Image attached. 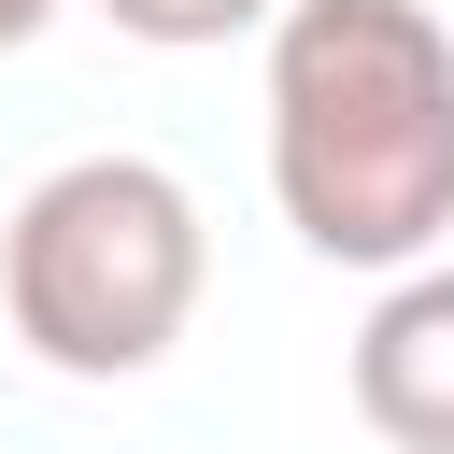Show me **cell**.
Instances as JSON below:
<instances>
[{
  "mask_svg": "<svg viewBox=\"0 0 454 454\" xmlns=\"http://www.w3.org/2000/svg\"><path fill=\"white\" fill-rule=\"evenodd\" d=\"M128 43H156V57H213V43H270V14L284 0H99Z\"/></svg>",
  "mask_w": 454,
  "mask_h": 454,
  "instance_id": "cell-4",
  "label": "cell"
},
{
  "mask_svg": "<svg viewBox=\"0 0 454 454\" xmlns=\"http://www.w3.org/2000/svg\"><path fill=\"white\" fill-rule=\"evenodd\" d=\"M43 28H57V0H0V57H14V43H43Z\"/></svg>",
  "mask_w": 454,
  "mask_h": 454,
  "instance_id": "cell-5",
  "label": "cell"
},
{
  "mask_svg": "<svg viewBox=\"0 0 454 454\" xmlns=\"http://www.w3.org/2000/svg\"><path fill=\"white\" fill-rule=\"evenodd\" d=\"M270 199L326 270H426L454 241V28L426 0L270 14Z\"/></svg>",
  "mask_w": 454,
  "mask_h": 454,
  "instance_id": "cell-1",
  "label": "cell"
},
{
  "mask_svg": "<svg viewBox=\"0 0 454 454\" xmlns=\"http://www.w3.org/2000/svg\"><path fill=\"white\" fill-rule=\"evenodd\" d=\"M199 284H213V241L184 170L156 156H57L0 213V312L57 383H142L199 326Z\"/></svg>",
  "mask_w": 454,
  "mask_h": 454,
  "instance_id": "cell-2",
  "label": "cell"
},
{
  "mask_svg": "<svg viewBox=\"0 0 454 454\" xmlns=\"http://www.w3.org/2000/svg\"><path fill=\"white\" fill-rule=\"evenodd\" d=\"M355 426L397 454H454V255L397 270L355 326Z\"/></svg>",
  "mask_w": 454,
  "mask_h": 454,
  "instance_id": "cell-3",
  "label": "cell"
}]
</instances>
